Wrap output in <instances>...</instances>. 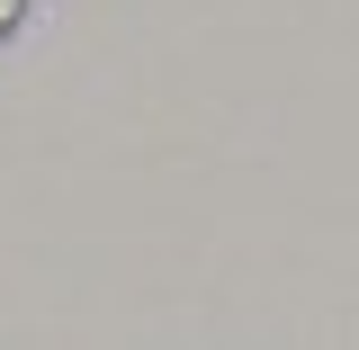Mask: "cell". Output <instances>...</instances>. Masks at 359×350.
Listing matches in <instances>:
<instances>
[{"mask_svg": "<svg viewBox=\"0 0 359 350\" xmlns=\"http://www.w3.org/2000/svg\"><path fill=\"white\" fill-rule=\"evenodd\" d=\"M27 9H36V0H0V45L18 36V27H27Z\"/></svg>", "mask_w": 359, "mask_h": 350, "instance_id": "cell-1", "label": "cell"}]
</instances>
